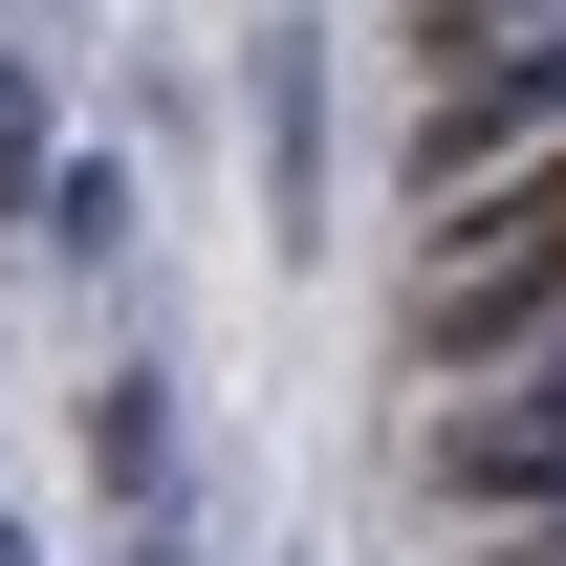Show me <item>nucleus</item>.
Listing matches in <instances>:
<instances>
[{"label":"nucleus","instance_id":"1","mask_svg":"<svg viewBox=\"0 0 566 566\" xmlns=\"http://www.w3.org/2000/svg\"><path fill=\"white\" fill-rule=\"evenodd\" d=\"M545 327H566V132L436 218V283H415V349L436 370H501V349H545Z\"/></svg>","mask_w":566,"mask_h":566},{"label":"nucleus","instance_id":"2","mask_svg":"<svg viewBox=\"0 0 566 566\" xmlns=\"http://www.w3.org/2000/svg\"><path fill=\"white\" fill-rule=\"evenodd\" d=\"M545 132H566V44H545V22H436V87H415V197L458 218L480 175H523Z\"/></svg>","mask_w":566,"mask_h":566},{"label":"nucleus","instance_id":"3","mask_svg":"<svg viewBox=\"0 0 566 566\" xmlns=\"http://www.w3.org/2000/svg\"><path fill=\"white\" fill-rule=\"evenodd\" d=\"M436 501H480V523H566V415H436L415 436Z\"/></svg>","mask_w":566,"mask_h":566},{"label":"nucleus","instance_id":"4","mask_svg":"<svg viewBox=\"0 0 566 566\" xmlns=\"http://www.w3.org/2000/svg\"><path fill=\"white\" fill-rule=\"evenodd\" d=\"M66 436H87V480H109V501H153V480H175V392H153V370H109Z\"/></svg>","mask_w":566,"mask_h":566},{"label":"nucleus","instance_id":"5","mask_svg":"<svg viewBox=\"0 0 566 566\" xmlns=\"http://www.w3.org/2000/svg\"><path fill=\"white\" fill-rule=\"evenodd\" d=\"M0 197H44V87L0 66Z\"/></svg>","mask_w":566,"mask_h":566},{"label":"nucleus","instance_id":"6","mask_svg":"<svg viewBox=\"0 0 566 566\" xmlns=\"http://www.w3.org/2000/svg\"><path fill=\"white\" fill-rule=\"evenodd\" d=\"M501 566H566V523H523V545H501Z\"/></svg>","mask_w":566,"mask_h":566},{"label":"nucleus","instance_id":"7","mask_svg":"<svg viewBox=\"0 0 566 566\" xmlns=\"http://www.w3.org/2000/svg\"><path fill=\"white\" fill-rule=\"evenodd\" d=\"M436 22H523V0H436Z\"/></svg>","mask_w":566,"mask_h":566},{"label":"nucleus","instance_id":"8","mask_svg":"<svg viewBox=\"0 0 566 566\" xmlns=\"http://www.w3.org/2000/svg\"><path fill=\"white\" fill-rule=\"evenodd\" d=\"M0 566H44V545H22V523H0Z\"/></svg>","mask_w":566,"mask_h":566},{"label":"nucleus","instance_id":"9","mask_svg":"<svg viewBox=\"0 0 566 566\" xmlns=\"http://www.w3.org/2000/svg\"><path fill=\"white\" fill-rule=\"evenodd\" d=\"M153 566H175V545H153Z\"/></svg>","mask_w":566,"mask_h":566}]
</instances>
